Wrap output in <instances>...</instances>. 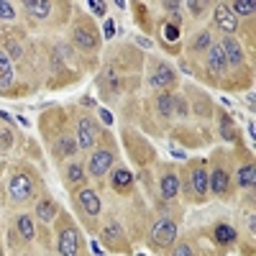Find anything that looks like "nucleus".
<instances>
[{"mask_svg": "<svg viewBox=\"0 0 256 256\" xmlns=\"http://www.w3.org/2000/svg\"><path fill=\"white\" fill-rule=\"evenodd\" d=\"M174 238H177V223H174L172 218H162V220L154 226V230H152V241H154V246H159V248L172 246Z\"/></svg>", "mask_w": 256, "mask_h": 256, "instance_id": "obj_1", "label": "nucleus"}, {"mask_svg": "<svg viewBox=\"0 0 256 256\" xmlns=\"http://www.w3.org/2000/svg\"><path fill=\"white\" fill-rule=\"evenodd\" d=\"M74 44L82 49V52H95L100 46V36L92 26H77L74 28Z\"/></svg>", "mask_w": 256, "mask_h": 256, "instance_id": "obj_2", "label": "nucleus"}, {"mask_svg": "<svg viewBox=\"0 0 256 256\" xmlns=\"http://www.w3.org/2000/svg\"><path fill=\"white\" fill-rule=\"evenodd\" d=\"M59 254L62 256H80V238H77V230L72 226L59 230Z\"/></svg>", "mask_w": 256, "mask_h": 256, "instance_id": "obj_3", "label": "nucleus"}, {"mask_svg": "<svg viewBox=\"0 0 256 256\" xmlns=\"http://www.w3.org/2000/svg\"><path fill=\"white\" fill-rule=\"evenodd\" d=\"M212 18H216V26L223 31V34H236L238 31V18L230 13V8L228 6H218L216 8V13H212Z\"/></svg>", "mask_w": 256, "mask_h": 256, "instance_id": "obj_4", "label": "nucleus"}, {"mask_svg": "<svg viewBox=\"0 0 256 256\" xmlns=\"http://www.w3.org/2000/svg\"><path fill=\"white\" fill-rule=\"evenodd\" d=\"M110 166H113V152L100 148V152H95L92 159H90V174L92 177H102V174L110 172Z\"/></svg>", "mask_w": 256, "mask_h": 256, "instance_id": "obj_5", "label": "nucleus"}, {"mask_svg": "<svg viewBox=\"0 0 256 256\" xmlns=\"http://www.w3.org/2000/svg\"><path fill=\"white\" fill-rule=\"evenodd\" d=\"M95 138H98V126H95V120H92V118H82L80 126H77V146L90 148V146L95 144Z\"/></svg>", "mask_w": 256, "mask_h": 256, "instance_id": "obj_6", "label": "nucleus"}, {"mask_svg": "<svg viewBox=\"0 0 256 256\" xmlns=\"http://www.w3.org/2000/svg\"><path fill=\"white\" fill-rule=\"evenodd\" d=\"M8 192H10V198L13 200H28L31 198V180L26 174H13L10 184H8Z\"/></svg>", "mask_w": 256, "mask_h": 256, "instance_id": "obj_7", "label": "nucleus"}, {"mask_svg": "<svg viewBox=\"0 0 256 256\" xmlns=\"http://www.w3.org/2000/svg\"><path fill=\"white\" fill-rule=\"evenodd\" d=\"M226 67H228V62H226V54H223L220 44H212V46L208 49V70H210L212 74H223Z\"/></svg>", "mask_w": 256, "mask_h": 256, "instance_id": "obj_8", "label": "nucleus"}, {"mask_svg": "<svg viewBox=\"0 0 256 256\" xmlns=\"http://www.w3.org/2000/svg\"><path fill=\"white\" fill-rule=\"evenodd\" d=\"M220 49H223L228 64H241V62H244V49H241V44H238L236 38L226 36V38H223V44H220Z\"/></svg>", "mask_w": 256, "mask_h": 256, "instance_id": "obj_9", "label": "nucleus"}, {"mask_svg": "<svg viewBox=\"0 0 256 256\" xmlns=\"http://www.w3.org/2000/svg\"><path fill=\"white\" fill-rule=\"evenodd\" d=\"M169 84H174V72L172 67H166V64H159L156 72L152 74V88H169Z\"/></svg>", "mask_w": 256, "mask_h": 256, "instance_id": "obj_10", "label": "nucleus"}, {"mask_svg": "<svg viewBox=\"0 0 256 256\" xmlns=\"http://www.w3.org/2000/svg\"><path fill=\"white\" fill-rule=\"evenodd\" d=\"M177 192H180V180L174 172H166L162 177V198L164 200H174L177 198Z\"/></svg>", "mask_w": 256, "mask_h": 256, "instance_id": "obj_11", "label": "nucleus"}, {"mask_svg": "<svg viewBox=\"0 0 256 256\" xmlns=\"http://www.w3.org/2000/svg\"><path fill=\"white\" fill-rule=\"evenodd\" d=\"M228 184H230V180H228V172L226 169H216V172L210 174V187H212V192L216 195H228Z\"/></svg>", "mask_w": 256, "mask_h": 256, "instance_id": "obj_12", "label": "nucleus"}, {"mask_svg": "<svg viewBox=\"0 0 256 256\" xmlns=\"http://www.w3.org/2000/svg\"><path fill=\"white\" fill-rule=\"evenodd\" d=\"M80 202H82L84 210H88V216H100V198L95 195L92 190H82L80 192Z\"/></svg>", "mask_w": 256, "mask_h": 256, "instance_id": "obj_13", "label": "nucleus"}, {"mask_svg": "<svg viewBox=\"0 0 256 256\" xmlns=\"http://www.w3.org/2000/svg\"><path fill=\"white\" fill-rule=\"evenodd\" d=\"M13 82V67H10V59L8 54L0 49V88H8Z\"/></svg>", "mask_w": 256, "mask_h": 256, "instance_id": "obj_14", "label": "nucleus"}, {"mask_svg": "<svg viewBox=\"0 0 256 256\" xmlns=\"http://www.w3.org/2000/svg\"><path fill=\"white\" fill-rule=\"evenodd\" d=\"M192 187H195L198 195H205V192H208V187H210V177H208V172H205L202 166H198L195 172H192Z\"/></svg>", "mask_w": 256, "mask_h": 256, "instance_id": "obj_15", "label": "nucleus"}, {"mask_svg": "<svg viewBox=\"0 0 256 256\" xmlns=\"http://www.w3.org/2000/svg\"><path fill=\"white\" fill-rule=\"evenodd\" d=\"M156 108H159V113H162L164 118L174 116V95H172V92H162V95L156 98Z\"/></svg>", "mask_w": 256, "mask_h": 256, "instance_id": "obj_16", "label": "nucleus"}, {"mask_svg": "<svg viewBox=\"0 0 256 256\" xmlns=\"http://www.w3.org/2000/svg\"><path fill=\"white\" fill-rule=\"evenodd\" d=\"M36 216L44 220V223H52L54 216H56V205H54L52 200H41V202L36 205Z\"/></svg>", "mask_w": 256, "mask_h": 256, "instance_id": "obj_17", "label": "nucleus"}, {"mask_svg": "<svg viewBox=\"0 0 256 256\" xmlns=\"http://www.w3.org/2000/svg\"><path fill=\"white\" fill-rule=\"evenodd\" d=\"M56 154H59V156H72V154H77V141H74L72 136H62V138L56 141Z\"/></svg>", "mask_w": 256, "mask_h": 256, "instance_id": "obj_18", "label": "nucleus"}, {"mask_svg": "<svg viewBox=\"0 0 256 256\" xmlns=\"http://www.w3.org/2000/svg\"><path fill=\"white\" fill-rule=\"evenodd\" d=\"M131 182H134V174L131 172H128V169H116V172H113V187L116 190H128V187H131Z\"/></svg>", "mask_w": 256, "mask_h": 256, "instance_id": "obj_19", "label": "nucleus"}, {"mask_svg": "<svg viewBox=\"0 0 256 256\" xmlns=\"http://www.w3.org/2000/svg\"><path fill=\"white\" fill-rule=\"evenodd\" d=\"M24 8H26L31 16H36V18H46L49 10H52V3H38V0H28V3H24Z\"/></svg>", "mask_w": 256, "mask_h": 256, "instance_id": "obj_20", "label": "nucleus"}, {"mask_svg": "<svg viewBox=\"0 0 256 256\" xmlns=\"http://www.w3.org/2000/svg\"><path fill=\"white\" fill-rule=\"evenodd\" d=\"M216 241H218V244H233V241H236V228L220 223V226L216 228Z\"/></svg>", "mask_w": 256, "mask_h": 256, "instance_id": "obj_21", "label": "nucleus"}, {"mask_svg": "<svg viewBox=\"0 0 256 256\" xmlns=\"http://www.w3.org/2000/svg\"><path fill=\"white\" fill-rule=\"evenodd\" d=\"M233 16H254V3L251 0H236V3L228 6Z\"/></svg>", "mask_w": 256, "mask_h": 256, "instance_id": "obj_22", "label": "nucleus"}, {"mask_svg": "<svg viewBox=\"0 0 256 256\" xmlns=\"http://www.w3.org/2000/svg\"><path fill=\"white\" fill-rule=\"evenodd\" d=\"M16 226H18L20 236H24L26 241H31V238H34V223H31V218H28V216H18Z\"/></svg>", "mask_w": 256, "mask_h": 256, "instance_id": "obj_23", "label": "nucleus"}, {"mask_svg": "<svg viewBox=\"0 0 256 256\" xmlns=\"http://www.w3.org/2000/svg\"><path fill=\"white\" fill-rule=\"evenodd\" d=\"M254 180H256V177H254V164L241 166V172H238V184H241L244 190H246V187L251 190V187H254Z\"/></svg>", "mask_w": 256, "mask_h": 256, "instance_id": "obj_24", "label": "nucleus"}, {"mask_svg": "<svg viewBox=\"0 0 256 256\" xmlns=\"http://www.w3.org/2000/svg\"><path fill=\"white\" fill-rule=\"evenodd\" d=\"M3 52L8 54V59H20V56H24V46H20L16 38H8L6 41V49Z\"/></svg>", "mask_w": 256, "mask_h": 256, "instance_id": "obj_25", "label": "nucleus"}, {"mask_svg": "<svg viewBox=\"0 0 256 256\" xmlns=\"http://www.w3.org/2000/svg\"><path fill=\"white\" fill-rule=\"evenodd\" d=\"M212 46V38H210V31H202L195 41H192V52H202V49H210Z\"/></svg>", "mask_w": 256, "mask_h": 256, "instance_id": "obj_26", "label": "nucleus"}, {"mask_svg": "<svg viewBox=\"0 0 256 256\" xmlns=\"http://www.w3.org/2000/svg\"><path fill=\"white\" fill-rule=\"evenodd\" d=\"M120 233H123V230H120V226H118L116 220H110V223H108V228H105V233H102V236H105V241H116V238L120 236Z\"/></svg>", "mask_w": 256, "mask_h": 256, "instance_id": "obj_27", "label": "nucleus"}, {"mask_svg": "<svg viewBox=\"0 0 256 256\" xmlns=\"http://www.w3.org/2000/svg\"><path fill=\"white\" fill-rule=\"evenodd\" d=\"M84 177V172H82V164H72L70 169H67V180L70 182H80Z\"/></svg>", "mask_w": 256, "mask_h": 256, "instance_id": "obj_28", "label": "nucleus"}, {"mask_svg": "<svg viewBox=\"0 0 256 256\" xmlns=\"http://www.w3.org/2000/svg\"><path fill=\"white\" fill-rule=\"evenodd\" d=\"M174 113H177V116H182V118L190 113V105H187L182 98H174Z\"/></svg>", "mask_w": 256, "mask_h": 256, "instance_id": "obj_29", "label": "nucleus"}, {"mask_svg": "<svg viewBox=\"0 0 256 256\" xmlns=\"http://www.w3.org/2000/svg\"><path fill=\"white\" fill-rule=\"evenodd\" d=\"M0 18H6V20H13L16 18V10L10 3H0Z\"/></svg>", "mask_w": 256, "mask_h": 256, "instance_id": "obj_30", "label": "nucleus"}, {"mask_svg": "<svg viewBox=\"0 0 256 256\" xmlns=\"http://www.w3.org/2000/svg\"><path fill=\"white\" fill-rule=\"evenodd\" d=\"M88 6L92 8V13H95V16H105V8H108L105 3H100V0H88Z\"/></svg>", "mask_w": 256, "mask_h": 256, "instance_id": "obj_31", "label": "nucleus"}, {"mask_svg": "<svg viewBox=\"0 0 256 256\" xmlns=\"http://www.w3.org/2000/svg\"><path fill=\"white\" fill-rule=\"evenodd\" d=\"M113 34H116V24L108 18V20H105V31H102V36H105V38H113Z\"/></svg>", "mask_w": 256, "mask_h": 256, "instance_id": "obj_32", "label": "nucleus"}, {"mask_svg": "<svg viewBox=\"0 0 256 256\" xmlns=\"http://www.w3.org/2000/svg\"><path fill=\"white\" fill-rule=\"evenodd\" d=\"M172 256H192V248L187 246V244H180L177 248H174V254Z\"/></svg>", "mask_w": 256, "mask_h": 256, "instance_id": "obj_33", "label": "nucleus"}, {"mask_svg": "<svg viewBox=\"0 0 256 256\" xmlns=\"http://www.w3.org/2000/svg\"><path fill=\"white\" fill-rule=\"evenodd\" d=\"M10 131H0V146H3V148H8L10 146V136H8Z\"/></svg>", "mask_w": 256, "mask_h": 256, "instance_id": "obj_34", "label": "nucleus"}, {"mask_svg": "<svg viewBox=\"0 0 256 256\" xmlns=\"http://www.w3.org/2000/svg\"><path fill=\"white\" fill-rule=\"evenodd\" d=\"M166 36L169 38H177L180 34H177V26H166Z\"/></svg>", "mask_w": 256, "mask_h": 256, "instance_id": "obj_35", "label": "nucleus"}, {"mask_svg": "<svg viewBox=\"0 0 256 256\" xmlns=\"http://www.w3.org/2000/svg\"><path fill=\"white\" fill-rule=\"evenodd\" d=\"M187 8H192V13H202V3H187Z\"/></svg>", "mask_w": 256, "mask_h": 256, "instance_id": "obj_36", "label": "nucleus"}, {"mask_svg": "<svg viewBox=\"0 0 256 256\" xmlns=\"http://www.w3.org/2000/svg\"><path fill=\"white\" fill-rule=\"evenodd\" d=\"M223 138H233V128L223 123Z\"/></svg>", "mask_w": 256, "mask_h": 256, "instance_id": "obj_37", "label": "nucleus"}, {"mask_svg": "<svg viewBox=\"0 0 256 256\" xmlns=\"http://www.w3.org/2000/svg\"><path fill=\"white\" fill-rule=\"evenodd\" d=\"M136 41H138V44H141V46H146V49H152V41H148V38H144V36H138Z\"/></svg>", "mask_w": 256, "mask_h": 256, "instance_id": "obj_38", "label": "nucleus"}, {"mask_svg": "<svg viewBox=\"0 0 256 256\" xmlns=\"http://www.w3.org/2000/svg\"><path fill=\"white\" fill-rule=\"evenodd\" d=\"M100 116H102V120H105V123H108V126L113 123V118H110V113H108V110H100Z\"/></svg>", "mask_w": 256, "mask_h": 256, "instance_id": "obj_39", "label": "nucleus"}, {"mask_svg": "<svg viewBox=\"0 0 256 256\" xmlns=\"http://www.w3.org/2000/svg\"><path fill=\"white\" fill-rule=\"evenodd\" d=\"M164 8H166V10H172V13H177V8H180V3H164Z\"/></svg>", "mask_w": 256, "mask_h": 256, "instance_id": "obj_40", "label": "nucleus"}, {"mask_svg": "<svg viewBox=\"0 0 256 256\" xmlns=\"http://www.w3.org/2000/svg\"><path fill=\"white\" fill-rule=\"evenodd\" d=\"M92 251H95V256H102V248H100V244H92Z\"/></svg>", "mask_w": 256, "mask_h": 256, "instance_id": "obj_41", "label": "nucleus"}, {"mask_svg": "<svg viewBox=\"0 0 256 256\" xmlns=\"http://www.w3.org/2000/svg\"><path fill=\"white\" fill-rule=\"evenodd\" d=\"M248 228H251V233H254V230H256V220H254V216H251V218H248Z\"/></svg>", "mask_w": 256, "mask_h": 256, "instance_id": "obj_42", "label": "nucleus"}, {"mask_svg": "<svg viewBox=\"0 0 256 256\" xmlns=\"http://www.w3.org/2000/svg\"><path fill=\"white\" fill-rule=\"evenodd\" d=\"M138 256H144V254H138Z\"/></svg>", "mask_w": 256, "mask_h": 256, "instance_id": "obj_43", "label": "nucleus"}]
</instances>
